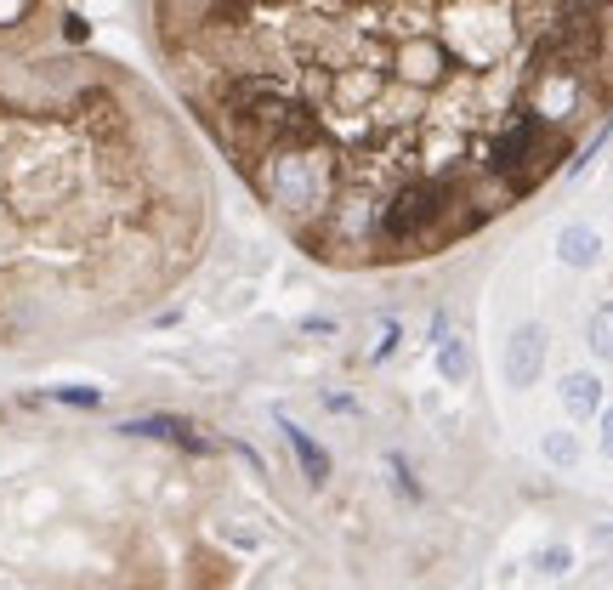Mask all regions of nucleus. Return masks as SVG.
I'll list each match as a JSON object with an SVG mask.
<instances>
[{"mask_svg": "<svg viewBox=\"0 0 613 590\" xmlns=\"http://www.w3.org/2000/svg\"><path fill=\"white\" fill-rule=\"evenodd\" d=\"M438 375H443L449 386H460L466 375H472V341H466V335L449 330V335L438 341Z\"/></svg>", "mask_w": 613, "mask_h": 590, "instance_id": "423d86ee", "label": "nucleus"}, {"mask_svg": "<svg viewBox=\"0 0 613 590\" xmlns=\"http://www.w3.org/2000/svg\"><path fill=\"white\" fill-rule=\"evenodd\" d=\"M545 369V324H517L506 341V386H534Z\"/></svg>", "mask_w": 613, "mask_h": 590, "instance_id": "f257e3e1", "label": "nucleus"}, {"mask_svg": "<svg viewBox=\"0 0 613 590\" xmlns=\"http://www.w3.org/2000/svg\"><path fill=\"white\" fill-rule=\"evenodd\" d=\"M57 403H80V409H97L103 403V386H57Z\"/></svg>", "mask_w": 613, "mask_h": 590, "instance_id": "1a4fd4ad", "label": "nucleus"}, {"mask_svg": "<svg viewBox=\"0 0 613 590\" xmlns=\"http://www.w3.org/2000/svg\"><path fill=\"white\" fill-rule=\"evenodd\" d=\"M545 460H551V466H574L579 460L574 432H545Z\"/></svg>", "mask_w": 613, "mask_h": 590, "instance_id": "6e6552de", "label": "nucleus"}, {"mask_svg": "<svg viewBox=\"0 0 613 590\" xmlns=\"http://www.w3.org/2000/svg\"><path fill=\"white\" fill-rule=\"evenodd\" d=\"M591 352L596 358H613V301H602L591 313Z\"/></svg>", "mask_w": 613, "mask_h": 590, "instance_id": "0eeeda50", "label": "nucleus"}, {"mask_svg": "<svg viewBox=\"0 0 613 590\" xmlns=\"http://www.w3.org/2000/svg\"><path fill=\"white\" fill-rule=\"evenodd\" d=\"M562 409H568L574 420L596 415V409H602V381L585 375V369H579V375H562Z\"/></svg>", "mask_w": 613, "mask_h": 590, "instance_id": "20e7f679", "label": "nucleus"}, {"mask_svg": "<svg viewBox=\"0 0 613 590\" xmlns=\"http://www.w3.org/2000/svg\"><path fill=\"white\" fill-rule=\"evenodd\" d=\"M279 432L290 437V449H296L301 471H307V483H313V488H324V483H330V454L318 449V443H313L307 432H301V426H296L290 415H279Z\"/></svg>", "mask_w": 613, "mask_h": 590, "instance_id": "7ed1b4c3", "label": "nucleus"}, {"mask_svg": "<svg viewBox=\"0 0 613 590\" xmlns=\"http://www.w3.org/2000/svg\"><path fill=\"white\" fill-rule=\"evenodd\" d=\"M125 437H159V443H176V449H188V454H211L216 443L211 437H199V426L182 415H142V420H125L120 426Z\"/></svg>", "mask_w": 613, "mask_h": 590, "instance_id": "f03ea898", "label": "nucleus"}, {"mask_svg": "<svg viewBox=\"0 0 613 590\" xmlns=\"http://www.w3.org/2000/svg\"><path fill=\"white\" fill-rule=\"evenodd\" d=\"M398 341H403V324H398V318H381V341H375V364H381V358H392V352H398Z\"/></svg>", "mask_w": 613, "mask_h": 590, "instance_id": "9d476101", "label": "nucleus"}, {"mask_svg": "<svg viewBox=\"0 0 613 590\" xmlns=\"http://www.w3.org/2000/svg\"><path fill=\"white\" fill-rule=\"evenodd\" d=\"M568 562H574L568 545H545V551L534 556V568H540V573H568Z\"/></svg>", "mask_w": 613, "mask_h": 590, "instance_id": "9b49d317", "label": "nucleus"}, {"mask_svg": "<svg viewBox=\"0 0 613 590\" xmlns=\"http://www.w3.org/2000/svg\"><path fill=\"white\" fill-rule=\"evenodd\" d=\"M386 471L398 477V488H403V494H409V500H421V483L409 477V460H403V454H386Z\"/></svg>", "mask_w": 613, "mask_h": 590, "instance_id": "f8f14e48", "label": "nucleus"}, {"mask_svg": "<svg viewBox=\"0 0 613 590\" xmlns=\"http://www.w3.org/2000/svg\"><path fill=\"white\" fill-rule=\"evenodd\" d=\"M557 256L568 261V267H591V261L602 256V239H596V227H585V222L562 227V239H557Z\"/></svg>", "mask_w": 613, "mask_h": 590, "instance_id": "39448f33", "label": "nucleus"}, {"mask_svg": "<svg viewBox=\"0 0 613 590\" xmlns=\"http://www.w3.org/2000/svg\"><path fill=\"white\" fill-rule=\"evenodd\" d=\"M602 454H608V460H613V409H608V415H602Z\"/></svg>", "mask_w": 613, "mask_h": 590, "instance_id": "ddd939ff", "label": "nucleus"}]
</instances>
